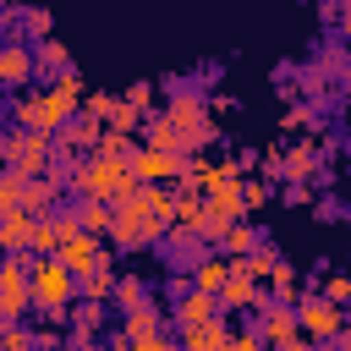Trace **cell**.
<instances>
[{
	"instance_id": "1",
	"label": "cell",
	"mask_w": 351,
	"mask_h": 351,
	"mask_svg": "<svg viewBox=\"0 0 351 351\" xmlns=\"http://www.w3.org/2000/svg\"><path fill=\"white\" fill-rule=\"evenodd\" d=\"M82 77L77 71H60V77H49V82H38L33 93H11V126H22V132H60L66 121H77L82 115Z\"/></svg>"
},
{
	"instance_id": "2",
	"label": "cell",
	"mask_w": 351,
	"mask_h": 351,
	"mask_svg": "<svg viewBox=\"0 0 351 351\" xmlns=\"http://www.w3.org/2000/svg\"><path fill=\"white\" fill-rule=\"evenodd\" d=\"M137 170L132 159H110V154H88L82 165H71V192L77 197H99V203H126L137 192Z\"/></svg>"
},
{
	"instance_id": "3",
	"label": "cell",
	"mask_w": 351,
	"mask_h": 351,
	"mask_svg": "<svg viewBox=\"0 0 351 351\" xmlns=\"http://www.w3.org/2000/svg\"><path fill=\"white\" fill-rule=\"evenodd\" d=\"M159 115L181 132V148H186V154H203V148L219 137L208 99H203V93H192L186 82H170V99H165V110H159Z\"/></svg>"
},
{
	"instance_id": "4",
	"label": "cell",
	"mask_w": 351,
	"mask_h": 351,
	"mask_svg": "<svg viewBox=\"0 0 351 351\" xmlns=\"http://www.w3.org/2000/svg\"><path fill=\"white\" fill-rule=\"evenodd\" d=\"M33 296H38V318H71V307L82 302L77 291V274L60 263V258H38L33 252Z\"/></svg>"
},
{
	"instance_id": "5",
	"label": "cell",
	"mask_w": 351,
	"mask_h": 351,
	"mask_svg": "<svg viewBox=\"0 0 351 351\" xmlns=\"http://www.w3.org/2000/svg\"><path fill=\"white\" fill-rule=\"evenodd\" d=\"M165 236H170V225H165V219H154L137 197L115 203V230H110V247H121V252H143V247H159Z\"/></svg>"
},
{
	"instance_id": "6",
	"label": "cell",
	"mask_w": 351,
	"mask_h": 351,
	"mask_svg": "<svg viewBox=\"0 0 351 351\" xmlns=\"http://www.w3.org/2000/svg\"><path fill=\"white\" fill-rule=\"evenodd\" d=\"M0 159H5V170L49 176V170H55V137H49V132H22V126H11L5 143H0Z\"/></svg>"
},
{
	"instance_id": "7",
	"label": "cell",
	"mask_w": 351,
	"mask_h": 351,
	"mask_svg": "<svg viewBox=\"0 0 351 351\" xmlns=\"http://www.w3.org/2000/svg\"><path fill=\"white\" fill-rule=\"evenodd\" d=\"M296 318H302V335H307V340H329V346L351 329V313H346L340 302H329L324 291H302Z\"/></svg>"
},
{
	"instance_id": "8",
	"label": "cell",
	"mask_w": 351,
	"mask_h": 351,
	"mask_svg": "<svg viewBox=\"0 0 351 351\" xmlns=\"http://www.w3.org/2000/svg\"><path fill=\"white\" fill-rule=\"evenodd\" d=\"M99 143H104V121L77 115V121H66L55 132V165H82L88 154H99Z\"/></svg>"
},
{
	"instance_id": "9",
	"label": "cell",
	"mask_w": 351,
	"mask_h": 351,
	"mask_svg": "<svg viewBox=\"0 0 351 351\" xmlns=\"http://www.w3.org/2000/svg\"><path fill=\"white\" fill-rule=\"evenodd\" d=\"M252 329L269 340V351L274 346H285V340H296L302 335V318H296V302H274L269 291H263V302H258V318H252Z\"/></svg>"
},
{
	"instance_id": "10",
	"label": "cell",
	"mask_w": 351,
	"mask_h": 351,
	"mask_svg": "<svg viewBox=\"0 0 351 351\" xmlns=\"http://www.w3.org/2000/svg\"><path fill=\"white\" fill-rule=\"evenodd\" d=\"M0 82L11 88V93H27L33 82H38V49L33 44H0Z\"/></svg>"
},
{
	"instance_id": "11",
	"label": "cell",
	"mask_w": 351,
	"mask_h": 351,
	"mask_svg": "<svg viewBox=\"0 0 351 351\" xmlns=\"http://www.w3.org/2000/svg\"><path fill=\"white\" fill-rule=\"evenodd\" d=\"M55 258H60V263H66V269H71V274H77V280H82V274H93V269H104V263H110V252H104V236H88V230H82V236H66V241H60V252H55Z\"/></svg>"
},
{
	"instance_id": "12",
	"label": "cell",
	"mask_w": 351,
	"mask_h": 351,
	"mask_svg": "<svg viewBox=\"0 0 351 351\" xmlns=\"http://www.w3.org/2000/svg\"><path fill=\"white\" fill-rule=\"evenodd\" d=\"M181 165H186V154H165V148H137L132 154V170H137V181H181Z\"/></svg>"
},
{
	"instance_id": "13",
	"label": "cell",
	"mask_w": 351,
	"mask_h": 351,
	"mask_svg": "<svg viewBox=\"0 0 351 351\" xmlns=\"http://www.w3.org/2000/svg\"><path fill=\"white\" fill-rule=\"evenodd\" d=\"M214 318H225V307H219V296H208V291H192V296H181V302L170 307L176 335H181V329H197V324H214Z\"/></svg>"
},
{
	"instance_id": "14",
	"label": "cell",
	"mask_w": 351,
	"mask_h": 351,
	"mask_svg": "<svg viewBox=\"0 0 351 351\" xmlns=\"http://www.w3.org/2000/svg\"><path fill=\"white\" fill-rule=\"evenodd\" d=\"M203 197H208V214H214V219H225V225H236V219H247V214H252V208H247L241 181H214Z\"/></svg>"
},
{
	"instance_id": "15",
	"label": "cell",
	"mask_w": 351,
	"mask_h": 351,
	"mask_svg": "<svg viewBox=\"0 0 351 351\" xmlns=\"http://www.w3.org/2000/svg\"><path fill=\"white\" fill-rule=\"evenodd\" d=\"M313 176H324V154H318L313 137H302V143L285 148V170H280V181H313Z\"/></svg>"
},
{
	"instance_id": "16",
	"label": "cell",
	"mask_w": 351,
	"mask_h": 351,
	"mask_svg": "<svg viewBox=\"0 0 351 351\" xmlns=\"http://www.w3.org/2000/svg\"><path fill=\"white\" fill-rule=\"evenodd\" d=\"M33 230H38V214H27V208L0 214V247L5 252H33Z\"/></svg>"
},
{
	"instance_id": "17",
	"label": "cell",
	"mask_w": 351,
	"mask_h": 351,
	"mask_svg": "<svg viewBox=\"0 0 351 351\" xmlns=\"http://www.w3.org/2000/svg\"><path fill=\"white\" fill-rule=\"evenodd\" d=\"M159 247H165V258H170L176 269H197V263L208 258V241H203L197 230H170Z\"/></svg>"
},
{
	"instance_id": "18",
	"label": "cell",
	"mask_w": 351,
	"mask_h": 351,
	"mask_svg": "<svg viewBox=\"0 0 351 351\" xmlns=\"http://www.w3.org/2000/svg\"><path fill=\"white\" fill-rule=\"evenodd\" d=\"M71 214H77V225H82L88 236H110V230H115V203H99V197H77V203H71Z\"/></svg>"
},
{
	"instance_id": "19",
	"label": "cell",
	"mask_w": 351,
	"mask_h": 351,
	"mask_svg": "<svg viewBox=\"0 0 351 351\" xmlns=\"http://www.w3.org/2000/svg\"><path fill=\"white\" fill-rule=\"evenodd\" d=\"M258 302H263V285L247 280V274H230V285L219 291V307L225 313H258Z\"/></svg>"
},
{
	"instance_id": "20",
	"label": "cell",
	"mask_w": 351,
	"mask_h": 351,
	"mask_svg": "<svg viewBox=\"0 0 351 351\" xmlns=\"http://www.w3.org/2000/svg\"><path fill=\"white\" fill-rule=\"evenodd\" d=\"M121 329L132 335V340H148V335H165L170 329V307H137V313H121Z\"/></svg>"
},
{
	"instance_id": "21",
	"label": "cell",
	"mask_w": 351,
	"mask_h": 351,
	"mask_svg": "<svg viewBox=\"0 0 351 351\" xmlns=\"http://www.w3.org/2000/svg\"><path fill=\"white\" fill-rule=\"evenodd\" d=\"M230 263H236V274H247V280H258V285L269 291V274L280 269V247H274V241H263L258 252H247V258H230Z\"/></svg>"
},
{
	"instance_id": "22",
	"label": "cell",
	"mask_w": 351,
	"mask_h": 351,
	"mask_svg": "<svg viewBox=\"0 0 351 351\" xmlns=\"http://www.w3.org/2000/svg\"><path fill=\"white\" fill-rule=\"evenodd\" d=\"M230 274H236V263L225 258V252H208L197 269H192V280H197V291H208V296H219L225 285H230Z\"/></svg>"
},
{
	"instance_id": "23",
	"label": "cell",
	"mask_w": 351,
	"mask_h": 351,
	"mask_svg": "<svg viewBox=\"0 0 351 351\" xmlns=\"http://www.w3.org/2000/svg\"><path fill=\"white\" fill-rule=\"evenodd\" d=\"M230 346V324L214 318V324H197V329H181V351H225Z\"/></svg>"
},
{
	"instance_id": "24",
	"label": "cell",
	"mask_w": 351,
	"mask_h": 351,
	"mask_svg": "<svg viewBox=\"0 0 351 351\" xmlns=\"http://www.w3.org/2000/svg\"><path fill=\"white\" fill-rule=\"evenodd\" d=\"M258 247H263L258 225H252V219H236V225L219 236V247H214V252H225V258H247V252H258Z\"/></svg>"
},
{
	"instance_id": "25",
	"label": "cell",
	"mask_w": 351,
	"mask_h": 351,
	"mask_svg": "<svg viewBox=\"0 0 351 351\" xmlns=\"http://www.w3.org/2000/svg\"><path fill=\"white\" fill-rule=\"evenodd\" d=\"M208 225V197L203 192H176V230H197Z\"/></svg>"
},
{
	"instance_id": "26",
	"label": "cell",
	"mask_w": 351,
	"mask_h": 351,
	"mask_svg": "<svg viewBox=\"0 0 351 351\" xmlns=\"http://www.w3.org/2000/svg\"><path fill=\"white\" fill-rule=\"evenodd\" d=\"M115 285H121V274H115V258H110L104 269H93V274H82V280H77L82 302H115Z\"/></svg>"
},
{
	"instance_id": "27",
	"label": "cell",
	"mask_w": 351,
	"mask_h": 351,
	"mask_svg": "<svg viewBox=\"0 0 351 351\" xmlns=\"http://www.w3.org/2000/svg\"><path fill=\"white\" fill-rule=\"evenodd\" d=\"M33 49H38V82H49V77L71 71V49H66L60 38H44V44H33Z\"/></svg>"
},
{
	"instance_id": "28",
	"label": "cell",
	"mask_w": 351,
	"mask_h": 351,
	"mask_svg": "<svg viewBox=\"0 0 351 351\" xmlns=\"http://www.w3.org/2000/svg\"><path fill=\"white\" fill-rule=\"evenodd\" d=\"M143 148H165V154H186L181 148V132L165 121V115H148L143 121Z\"/></svg>"
},
{
	"instance_id": "29",
	"label": "cell",
	"mask_w": 351,
	"mask_h": 351,
	"mask_svg": "<svg viewBox=\"0 0 351 351\" xmlns=\"http://www.w3.org/2000/svg\"><path fill=\"white\" fill-rule=\"evenodd\" d=\"M208 186H214V159H203V154H186L176 192H208Z\"/></svg>"
},
{
	"instance_id": "30",
	"label": "cell",
	"mask_w": 351,
	"mask_h": 351,
	"mask_svg": "<svg viewBox=\"0 0 351 351\" xmlns=\"http://www.w3.org/2000/svg\"><path fill=\"white\" fill-rule=\"evenodd\" d=\"M44 38H55L49 11L44 5H22V44H44Z\"/></svg>"
},
{
	"instance_id": "31",
	"label": "cell",
	"mask_w": 351,
	"mask_h": 351,
	"mask_svg": "<svg viewBox=\"0 0 351 351\" xmlns=\"http://www.w3.org/2000/svg\"><path fill=\"white\" fill-rule=\"evenodd\" d=\"M269 296H274V302H302V280H296V263H285V258H280V269L269 274Z\"/></svg>"
},
{
	"instance_id": "32",
	"label": "cell",
	"mask_w": 351,
	"mask_h": 351,
	"mask_svg": "<svg viewBox=\"0 0 351 351\" xmlns=\"http://www.w3.org/2000/svg\"><path fill=\"white\" fill-rule=\"evenodd\" d=\"M115 307H121V313H137V307H148V285H143L137 274H121V285H115Z\"/></svg>"
},
{
	"instance_id": "33",
	"label": "cell",
	"mask_w": 351,
	"mask_h": 351,
	"mask_svg": "<svg viewBox=\"0 0 351 351\" xmlns=\"http://www.w3.org/2000/svg\"><path fill=\"white\" fill-rule=\"evenodd\" d=\"M27 181H33V176H22V170H5V176H0V214L22 208V192H27Z\"/></svg>"
},
{
	"instance_id": "34",
	"label": "cell",
	"mask_w": 351,
	"mask_h": 351,
	"mask_svg": "<svg viewBox=\"0 0 351 351\" xmlns=\"http://www.w3.org/2000/svg\"><path fill=\"white\" fill-rule=\"evenodd\" d=\"M104 132H121V137L143 132V110H132V104H126V93H121V104H115V115L104 121Z\"/></svg>"
},
{
	"instance_id": "35",
	"label": "cell",
	"mask_w": 351,
	"mask_h": 351,
	"mask_svg": "<svg viewBox=\"0 0 351 351\" xmlns=\"http://www.w3.org/2000/svg\"><path fill=\"white\" fill-rule=\"evenodd\" d=\"M71 329L99 335V329H104V302H77V307H71Z\"/></svg>"
},
{
	"instance_id": "36",
	"label": "cell",
	"mask_w": 351,
	"mask_h": 351,
	"mask_svg": "<svg viewBox=\"0 0 351 351\" xmlns=\"http://www.w3.org/2000/svg\"><path fill=\"white\" fill-rule=\"evenodd\" d=\"M0 351H44V346H38V335H33V329L5 324V329H0Z\"/></svg>"
},
{
	"instance_id": "37",
	"label": "cell",
	"mask_w": 351,
	"mask_h": 351,
	"mask_svg": "<svg viewBox=\"0 0 351 351\" xmlns=\"http://www.w3.org/2000/svg\"><path fill=\"white\" fill-rule=\"evenodd\" d=\"M296 126H318V110H313V99H307V104H291V110L280 115V132H296Z\"/></svg>"
},
{
	"instance_id": "38",
	"label": "cell",
	"mask_w": 351,
	"mask_h": 351,
	"mask_svg": "<svg viewBox=\"0 0 351 351\" xmlns=\"http://www.w3.org/2000/svg\"><path fill=\"white\" fill-rule=\"evenodd\" d=\"M115 104H121L115 93H88V99H82V115H93V121H110V115H115Z\"/></svg>"
},
{
	"instance_id": "39",
	"label": "cell",
	"mask_w": 351,
	"mask_h": 351,
	"mask_svg": "<svg viewBox=\"0 0 351 351\" xmlns=\"http://www.w3.org/2000/svg\"><path fill=\"white\" fill-rule=\"evenodd\" d=\"M225 351H269V340L247 324V329H230V346H225Z\"/></svg>"
},
{
	"instance_id": "40",
	"label": "cell",
	"mask_w": 351,
	"mask_h": 351,
	"mask_svg": "<svg viewBox=\"0 0 351 351\" xmlns=\"http://www.w3.org/2000/svg\"><path fill=\"white\" fill-rule=\"evenodd\" d=\"M154 99H159V82H132V93H126V104L143 110V115L154 110Z\"/></svg>"
},
{
	"instance_id": "41",
	"label": "cell",
	"mask_w": 351,
	"mask_h": 351,
	"mask_svg": "<svg viewBox=\"0 0 351 351\" xmlns=\"http://www.w3.org/2000/svg\"><path fill=\"white\" fill-rule=\"evenodd\" d=\"M241 192H247V208H263V203L274 197V176H263V181H241Z\"/></svg>"
},
{
	"instance_id": "42",
	"label": "cell",
	"mask_w": 351,
	"mask_h": 351,
	"mask_svg": "<svg viewBox=\"0 0 351 351\" xmlns=\"http://www.w3.org/2000/svg\"><path fill=\"white\" fill-rule=\"evenodd\" d=\"M324 296L346 307V302H351V274H340V269H335V274H324Z\"/></svg>"
},
{
	"instance_id": "43",
	"label": "cell",
	"mask_w": 351,
	"mask_h": 351,
	"mask_svg": "<svg viewBox=\"0 0 351 351\" xmlns=\"http://www.w3.org/2000/svg\"><path fill=\"white\" fill-rule=\"evenodd\" d=\"M280 197H285L291 208H307V203H313V181H285V186H280Z\"/></svg>"
},
{
	"instance_id": "44",
	"label": "cell",
	"mask_w": 351,
	"mask_h": 351,
	"mask_svg": "<svg viewBox=\"0 0 351 351\" xmlns=\"http://www.w3.org/2000/svg\"><path fill=\"white\" fill-rule=\"evenodd\" d=\"M132 351H181V335H148V340H132Z\"/></svg>"
},
{
	"instance_id": "45",
	"label": "cell",
	"mask_w": 351,
	"mask_h": 351,
	"mask_svg": "<svg viewBox=\"0 0 351 351\" xmlns=\"http://www.w3.org/2000/svg\"><path fill=\"white\" fill-rule=\"evenodd\" d=\"M208 110H214V115H230V110H236V99H230V93H214V99H208Z\"/></svg>"
},
{
	"instance_id": "46",
	"label": "cell",
	"mask_w": 351,
	"mask_h": 351,
	"mask_svg": "<svg viewBox=\"0 0 351 351\" xmlns=\"http://www.w3.org/2000/svg\"><path fill=\"white\" fill-rule=\"evenodd\" d=\"M104 351H132V335H126V329H115V335L104 340Z\"/></svg>"
},
{
	"instance_id": "47",
	"label": "cell",
	"mask_w": 351,
	"mask_h": 351,
	"mask_svg": "<svg viewBox=\"0 0 351 351\" xmlns=\"http://www.w3.org/2000/svg\"><path fill=\"white\" fill-rule=\"evenodd\" d=\"M340 33L351 38V0H340Z\"/></svg>"
},
{
	"instance_id": "48",
	"label": "cell",
	"mask_w": 351,
	"mask_h": 351,
	"mask_svg": "<svg viewBox=\"0 0 351 351\" xmlns=\"http://www.w3.org/2000/svg\"><path fill=\"white\" fill-rule=\"evenodd\" d=\"M340 88H351V60H346V66H340Z\"/></svg>"
}]
</instances>
